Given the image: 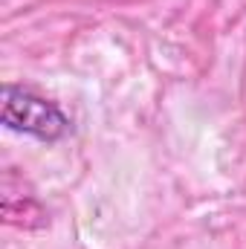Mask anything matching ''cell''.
Instances as JSON below:
<instances>
[{"label":"cell","instance_id":"cell-1","mask_svg":"<svg viewBox=\"0 0 246 249\" xmlns=\"http://www.w3.org/2000/svg\"><path fill=\"white\" fill-rule=\"evenodd\" d=\"M0 124L6 130L32 136L38 142H61L70 136L72 122L61 107L35 90L18 87V84H3L0 87Z\"/></svg>","mask_w":246,"mask_h":249}]
</instances>
